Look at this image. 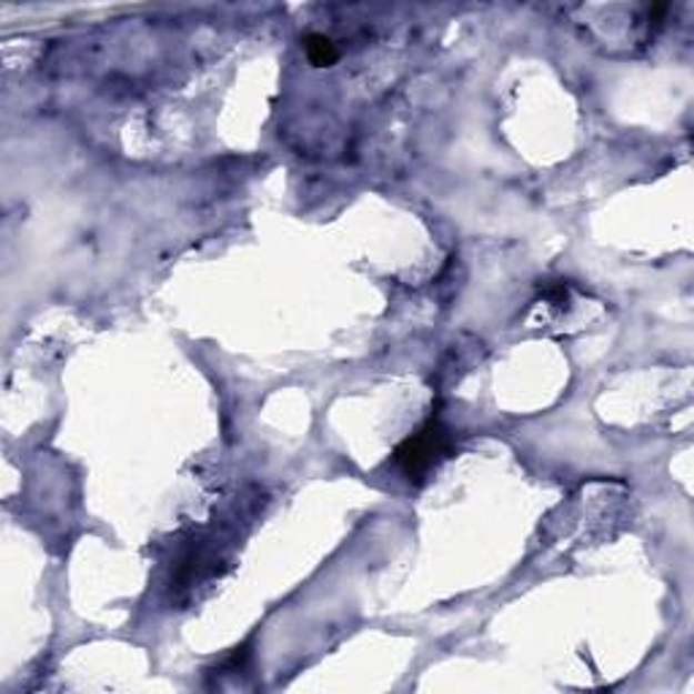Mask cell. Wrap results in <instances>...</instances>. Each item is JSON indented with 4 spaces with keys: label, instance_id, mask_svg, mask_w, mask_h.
Returning a JSON list of instances; mask_svg holds the SVG:
<instances>
[{
    "label": "cell",
    "instance_id": "6da1fadb",
    "mask_svg": "<svg viewBox=\"0 0 694 694\" xmlns=\"http://www.w3.org/2000/svg\"><path fill=\"white\" fill-rule=\"evenodd\" d=\"M451 453H453V434L442 426L440 418H432L421 432H415L413 437H408L396 447L394 464L408 481L421 483L423 477H426L442 459L451 456Z\"/></svg>",
    "mask_w": 694,
    "mask_h": 694
},
{
    "label": "cell",
    "instance_id": "7a4b0ae2",
    "mask_svg": "<svg viewBox=\"0 0 694 694\" xmlns=\"http://www.w3.org/2000/svg\"><path fill=\"white\" fill-rule=\"evenodd\" d=\"M304 52H306V58H310V63L318 66V69H325V66L336 63V58H340V52H336V44L325 33L306 36Z\"/></svg>",
    "mask_w": 694,
    "mask_h": 694
}]
</instances>
